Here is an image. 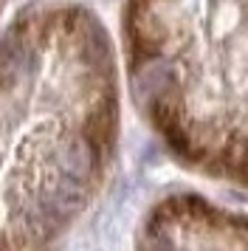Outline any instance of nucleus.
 <instances>
[{
    "label": "nucleus",
    "mask_w": 248,
    "mask_h": 251,
    "mask_svg": "<svg viewBox=\"0 0 248 251\" xmlns=\"http://www.w3.org/2000/svg\"><path fill=\"white\" fill-rule=\"evenodd\" d=\"M144 251H248V215L183 198L158 212Z\"/></svg>",
    "instance_id": "2"
},
{
    "label": "nucleus",
    "mask_w": 248,
    "mask_h": 251,
    "mask_svg": "<svg viewBox=\"0 0 248 251\" xmlns=\"http://www.w3.org/2000/svg\"><path fill=\"white\" fill-rule=\"evenodd\" d=\"M138 82L183 158L248 189V0H135Z\"/></svg>",
    "instance_id": "1"
}]
</instances>
